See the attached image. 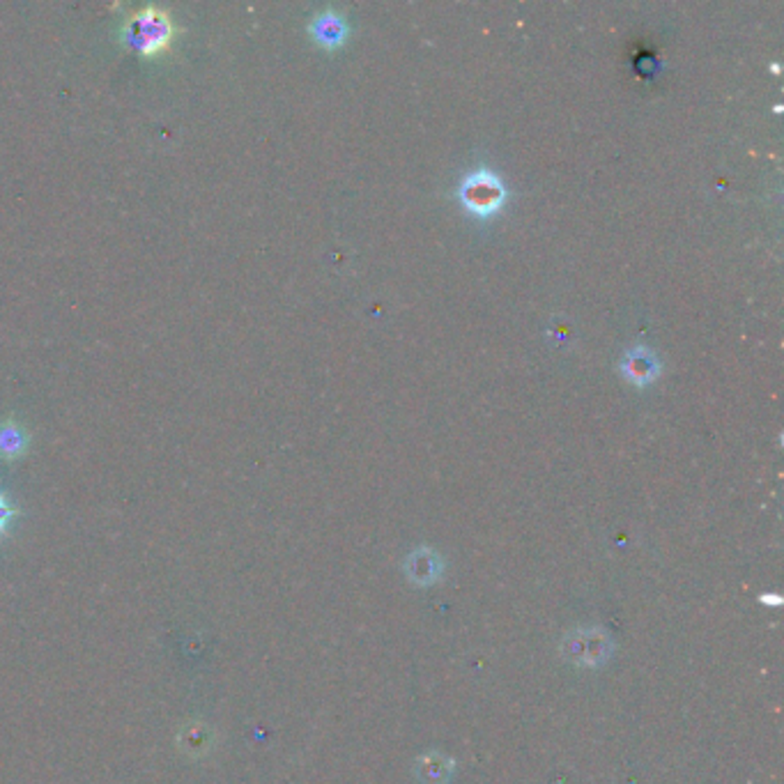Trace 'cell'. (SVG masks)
Returning a JSON list of instances; mask_svg holds the SVG:
<instances>
[{
    "mask_svg": "<svg viewBox=\"0 0 784 784\" xmlns=\"http://www.w3.org/2000/svg\"><path fill=\"white\" fill-rule=\"evenodd\" d=\"M175 21L166 10L157 5H145L126 14L120 25L122 44L143 56L162 53L175 40Z\"/></svg>",
    "mask_w": 784,
    "mask_h": 784,
    "instance_id": "obj_1",
    "label": "cell"
},
{
    "mask_svg": "<svg viewBox=\"0 0 784 784\" xmlns=\"http://www.w3.org/2000/svg\"><path fill=\"white\" fill-rule=\"evenodd\" d=\"M504 184L490 168H476L461 184V201L465 202L467 210L481 217L497 212L504 205Z\"/></svg>",
    "mask_w": 784,
    "mask_h": 784,
    "instance_id": "obj_2",
    "label": "cell"
},
{
    "mask_svg": "<svg viewBox=\"0 0 784 784\" xmlns=\"http://www.w3.org/2000/svg\"><path fill=\"white\" fill-rule=\"evenodd\" d=\"M660 370L658 357L649 348H635L628 350L626 357L621 361V373L626 375L635 385H644L649 379H653Z\"/></svg>",
    "mask_w": 784,
    "mask_h": 784,
    "instance_id": "obj_3",
    "label": "cell"
},
{
    "mask_svg": "<svg viewBox=\"0 0 784 784\" xmlns=\"http://www.w3.org/2000/svg\"><path fill=\"white\" fill-rule=\"evenodd\" d=\"M311 33L324 46H339L348 37V23L334 10H324L311 21Z\"/></svg>",
    "mask_w": 784,
    "mask_h": 784,
    "instance_id": "obj_4",
    "label": "cell"
},
{
    "mask_svg": "<svg viewBox=\"0 0 784 784\" xmlns=\"http://www.w3.org/2000/svg\"><path fill=\"white\" fill-rule=\"evenodd\" d=\"M28 446V433L16 421H3L0 424V455L5 458H16Z\"/></svg>",
    "mask_w": 784,
    "mask_h": 784,
    "instance_id": "obj_5",
    "label": "cell"
},
{
    "mask_svg": "<svg viewBox=\"0 0 784 784\" xmlns=\"http://www.w3.org/2000/svg\"><path fill=\"white\" fill-rule=\"evenodd\" d=\"M14 516H16L14 506H12L10 501H7L5 495H0V534H3V531L7 529V525H10L12 518H14Z\"/></svg>",
    "mask_w": 784,
    "mask_h": 784,
    "instance_id": "obj_6",
    "label": "cell"
}]
</instances>
